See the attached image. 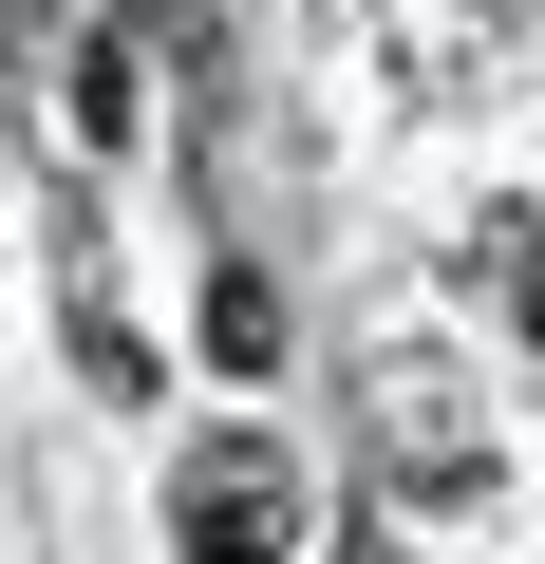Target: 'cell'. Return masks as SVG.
<instances>
[{
	"label": "cell",
	"mask_w": 545,
	"mask_h": 564,
	"mask_svg": "<svg viewBox=\"0 0 545 564\" xmlns=\"http://www.w3.org/2000/svg\"><path fill=\"white\" fill-rule=\"evenodd\" d=\"M170 564H302V470L263 433H207L170 470Z\"/></svg>",
	"instance_id": "6da1fadb"
},
{
	"label": "cell",
	"mask_w": 545,
	"mask_h": 564,
	"mask_svg": "<svg viewBox=\"0 0 545 564\" xmlns=\"http://www.w3.org/2000/svg\"><path fill=\"white\" fill-rule=\"evenodd\" d=\"M377 470H395V489H433V508H470V489H489V433H470L451 358H377Z\"/></svg>",
	"instance_id": "7a4b0ae2"
},
{
	"label": "cell",
	"mask_w": 545,
	"mask_h": 564,
	"mask_svg": "<svg viewBox=\"0 0 545 564\" xmlns=\"http://www.w3.org/2000/svg\"><path fill=\"white\" fill-rule=\"evenodd\" d=\"M470 302H508V339H545V226H526V207L470 226Z\"/></svg>",
	"instance_id": "3957f363"
},
{
	"label": "cell",
	"mask_w": 545,
	"mask_h": 564,
	"mask_svg": "<svg viewBox=\"0 0 545 564\" xmlns=\"http://www.w3.org/2000/svg\"><path fill=\"white\" fill-rule=\"evenodd\" d=\"M132 113H151V95H132V39H95V57H76V132L132 151Z\"/></svg>",
	"instance_id": "277c9868"
},
{
	"label": "cell",
	"mask_w": 545,
	"mask_h": 564,
	"mask_svg": "<svg viewBox=\"0 0 545 564\" xmlns=\"http://www.w3.org/2000/svg\"><path fill=\"white\" fill-rule=\"evenodd\" d=\"M207 339H226V358H244V377H263V358H283V302H263V282H244V263H226V282H207Z\"/></svg>",
	"instance_id": "5b68a950"
},
{
	"label": "cell",
	"mask_w": 545,
	"mask_h": 564,
	"mask_svg": "<svg viewBox=\"0 0 545 564\" xmlns=\"http://www.w3.org/2000/svg\"><path fill=\"white\" fill-rule=\"evenodd\" d=\"M0 20H20V0H0Z\"/></svg>",
	"instance_id": "8992f818"
}]
</instances>
